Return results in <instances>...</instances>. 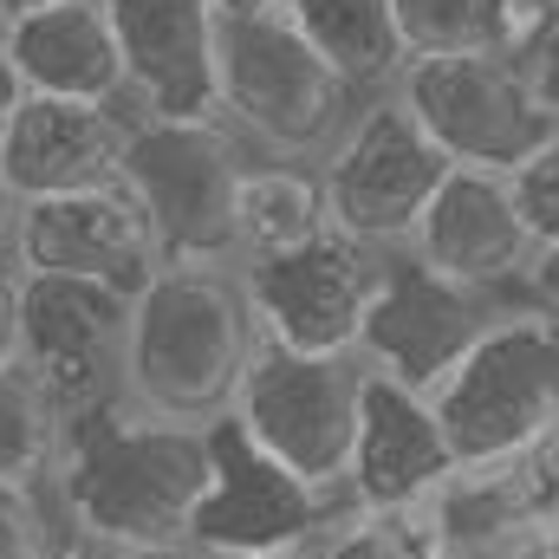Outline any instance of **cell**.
I'll list each match as a JSON object with an SVG mask.
<instances>
[{
    "instance_id": "cell-23",
    "label": "cell",
    "mask_w": 559,
    "mask_h": 559,
    "mask_svg": "<svg viewBox=\"0 0 559 559\" xmlns=\"http://www.w3.org/2000/svg\"><path fill=\"white\" fill-rule=\"evenodd\" d=\"M312 559H442L429 508H345Z\"/></svg>"
},
{
    "instance_id": "cell-37",
    "label": "cell",
    "mask_w": 559,
    "mask_h": 559,
    "mask_svg": "<svg viewBox=\"0 0 559 559\" xmlns=\"http://www.w3.org/2000/svg\"><path fill=\"white\" fill-rule=\"evenodd\" d=\"M547 559H559V527H554V534H547Z\"/></svg>"
},
{
    "instance_id": "cell-7",
    "label": "cell",
    "mask_w": 559,
    "mask_h": 559,
    "mask_svg": "<svg viewBox=\"0 0 559 559\" xmlns=\"http://www.w3.org/2000/svg\"><path fill=\"white\" fill-rule=\"evenodd\" d=\"M365 378L371 371H365L358 352H280V345L261 338L228 417L274 462H286L299 481L345 495V462H352V436H358Z\"/></svg>"
},
{
    "instance_id": "cell-2",
    "label": "cell",
    "mask_w": 559,
    "mask_h": 559,
    "mask_svg": "<svg viewBox=\"0 0 559 559\" xmlns=\"http://www.w3.org/2000/svg\"><path fill=\"white\" fill-rule=\"evenodd\" d=\"M261 352L241 267H163L131 299L124 404L169 423H222Z\"/></svg>"
},
{
    "instance_id": "cell-34",
    "label": "cell",
    "mask_w": 559,
    "mask_h": 559,
    "mask_svg": "<svg viewBox=\"0 0 559 559\" xmlns=\"http://www.w3.org/2000/svg\"><path fill=\"white\" fill-rule=\"evenodd\" d=\"M111 559H202V554L182 540V547H124V554H111Z\"/></svg>"
},
{
    "instance_id": "cell-8",
    "label": "cell",
    "mask_w": 559,
    "mask_h": 559,
    "mask_svg": "<svg viewBox=\"0 0 559 559\" xmlns=\"http://www.w3.org/2000/svg\"><path fill=\"white\" fill-rule=\"evenodd\" d=\"M319 176H325L332 228L378 254H397L411 248L423 209L436 202L449 156L423 138V124L404 111L397 92H371L345 124V138L325 150Z\"/></svg>"
},
{
    "instance_id": "cell-14",
    "label": "cell",
    "mask_w": 559,
    "mask_h": 559,
    "mask_svg": "<svg viewBox=\"0 0 559 559\" xmlns=\"http://www.w3.org/2000/svg\"><path fill=\"white\" fill-rule=\"evenodd\" d=\"M105 20L124 52L131 118H222L215 105L222 20L209 0H105Z\"/></svg>"
},
{
    "instance_id": "cell-11",
    "label": "cell",
    "mask_w": 559,
    "mask_h": 559,
    "mask_svg": "<svg viewBox=\"0 0 559 559\" xmlns=\"http://www.w3.org/2000/svg\"><path fill=\"white\" fill-rule=\"evenodd\" d=\"M514 299H488V293H468L455 280L429 274L423 261H411L404 248L384 254V280H378V299L365 312V332H358V358L365 371L391 378V384H411L423 397H436L455 365L481 345V332L508 312Z\"/></svg>"
},
{
    "instance_id": "cell-30",
    "label": "cell",
    "mask_w": 559,
    "mask_h": 559,
    "mask_svg": "<svg viewBox=\"0 0 559 559\" xmlns=\"http://www.w3.org/2000/svg\"><path fill=\"white\" fill-rule=\"evenodd\" d=\"M20 98H26V85H20V72H13V59H7V39H0V138H7Z\"/></svg>"
},
{
    "instance_id": "cell-13",
    "label": "cell",
    "mask_w": 559,
    "mask_h": 559,
    "mask_svg": "<svg viewBox=\"0 0 559 559\" xmlns=\"http://www.w3.org/2000/svg\"><path fill=\"white\" fill-rule=\"evenodd\" d=\"M13 267L20 274H59V280H98L138 299L163 274V248L143 222L138 195L124 182L26 202L20 235H13Z\"/></svg>"
},
{
    "instance_id": "cell-32",
    "label": "cell",
    "mask_w": 559,
    "mask_h": 559,
    "mask_svg": "<svg viewBox=\"0 0 559 559\" xmlns=\"http://www.w3.org/2000/svg\"><path fill=\"white\" fill-rule=\"evenodd\" d=\"M46 559H111V547H98V540H85V534L59 527V540L46 547Z\"/></svg>"
},
{
    "instance_id": "cell-4",
    "label": "cell",
    "mask_w": 559,
    "mask_h": 559,
    "mask_svg": "<svg viewBox=\"0 0 559 559\" xmlns=\"http://www.w3.org/2000/svg\"><path fill=\"white\" fill-rule=\"evenodd\" d=\"M254 150L228 118H131L118 182L138 195L163 267H241L235 195Z\"/></svg>"
},
{
    "instance_id": "cell-24",
    "label": "cell",
    "mask_w": 559,
    "mask_h": 559,
    "mask_svg": "<svg viewBox=\"0 0 559 559\" xmlns=\"http://www.w3.org/2000/svg\"><path fill=\"white\" fill-rule=\"evenodd\" d=\"M397 33L411 59L501 52V0H397Z\"/></svg>"
},
{
    "instance_id": "cell-3",
    "label": "cell",
    "mask_w": 559,
    "mask_h": 559,
    "mask_svg": "<svg viewBox=\"0 0 559 559\" xmlns=\"http://www.w3.org/2000/svg\"><path fill=\"white\" fill-rule=\"evenodd\" d=\"M215 105L254 156L325 163V150L358 118L365 92L286 13H267V20H222Z\"/></svg>"
},
{
    "instance_id": "cell-22",
    "label": "cell",
    "mask_w": 559,
    "mask_h": 559,
    "mask_svg": "<svg viewBox=\"0 0 559 559\" xmlns=\"http://www.w3.org/2000/svg\"><path fill=\"white\" fill-rule=\"evenodd\" d=\"M468 475L481 481V495H488L508 521H521V527H534V534H554L559 527V423L540 429L521 455L488 462V468H468Z\"/></svg>"
},
{
    "instance_id": "cell-6",
    "label": "cell",
    "mask_w": 559,
    "mask_h": 559,
    "mask_svg": "<svg viewBox=\"0 0 559 559\" xmlns=\"http://www.w3.org/2000/svg\"><path fill=\"white\" fill-rule=\"evenodd\" d=\"M404 111L423 124V138L449 156V169H521L554 138V118L540 111L527 66L514 52H442L411 59L391 85Z\"/></svg>"
},
{
    "instance_id": "cell-35",
    "label": "cell",
    "mask_w": 559,
    "mask_h": 559,
    "mask_svg": "<svg viewBox=\"0 0 559 559\" xmlns=\"http://www.w3.org/2000/svg\"><path fill=\"white\" fill-rule=\"evenodd\" d=\"M39 7H66V0H0V26L20 20V13H39Z\"/></svg>"
},
{
    "instance_id": "cell-1",
    "label": "cell",
    "mask_w": 559,
    "mask_h": 559,
    "mask_svg": "<svg viewBox=\"0 0 559 559\" xmlns=\"http://www.w3.org/2000/svg\"><path fill=\"white\" fill-rule=\"evenodd\" d=\"M202 488H209V429L118 404L72 429L46 495L72 534L124 554V547H182Z\"/></svg>"
},
{
    "instance_id": "cell-12",
    "label": "cell",
    "mask_w": 559,
    "mask_h": 559,
    "mask_svg": "<svg viewBox=\"0 0 559 559\" xmlns=\"http://www.w3.org/2000/svg\"><path fill=\"white\" fill-rule=\"evenodd\" d=\"M378 280H384V254L338 228L267 261H241V293L254 306V325L280 352H358Z\"/></svg>"
},
{
    "instance_id": "cell-10",
    "label": "cell",
    "mask_w": 559,
    "mask_h": 559,
    "mask_svg": "<svg viewBox=\"0 0 559 559\" xmlns=\"http://www.w3.org/2000/svg\"><path fill=\"white\" fill-rule=\"evenodd\" d=\"M352 501L299 481L274 462L235 417L209 423V488L189 514V547L202 559L222 554H312L319 534Z\"/></svg>"
},
{
    "instance_id": "cell-26",
    "label": "cell",
    "mask_w": 559,
    "mask_h": 559,
    "mask_svg": "<svg viewBox=\"0 0 559 559\" xmlns=\"http://www.w3.org/2000/svg\"><path fill=\"white\" fill-rule=\"evenodd\" d=\"M59 508L46 488H7L0 481V559H46L59 540Z\"/></svg>"
},
{
    "instance_id": "cell-31",
    "label": "cell",
    "mask_w": 559,
    "mask_h": 559,
    "mask_svg": "<svg viewBox=\"0 0 559 559\" xmlns=\"http://www.w3.org/2000/svg\"><path fill=\"white\" fill-rule=\"evenodd\" d=\"M215 20H267V13H286L293 0H209Z\"/></svg>"
},
{
    "instance_id": "cell-25",
    "label": "cell",
    "mask_w": 559,
    "mask_h": 559,
    "mask_svg": "<svg viewBox=\"0 0 559 559\" xmlns=\"http://www.w3.org/2000/svg\"><path fill=\"white\" fill-rule=\"evenodd\" d=\"M508 189H514V209H521L534 248H559V131L521 169H508Z\"/></svg>"
},
{
    "instance_id": "cell-17",
    "label": "cell",
    "mask_w": 559,
    "mask_h": 559,
    "mask_svg": "<svg viewBox=\"0 0 559 559\" xmlns=\"http://www.w3.org/2000/svg\"><path fill=\"white\" fill-rule=\"evenodd\" d=\"M131 105H79V98H20L7 138H0V176L13 182L20 209L105 189L124 169Z\"/></svg>"
},
{
    "instance_id": "cell-9",
    "label": "cell",
    "mask_w": 559,
    "mask_h": 559,
    "mask_svg": "<svg viewBox=\"0 0 559 559\" xmlns=\"http://www.w3.org/2000/svg\"><path fill=\"white\" fill-rule=\"evenodd\" d=\"M20 365L72 429L118 411L131 365V293L98 280L20 274Z\"/></svg>"
},
{
    "instance_id": "cell-36",
    "label": "cell",
    "mask_w": 559,
    "mask_h": 559,
    "mask_svg": "<svg viewBox=\"0 0 559 559\" xmlns=\"http://www.w3.org/2000/svg\"><path fill=\"white\" fill-rule=\"evenodd\" d=\"M222 559H312V554H222Z\"/></svg>"
},
{
    "instance_id": "cell-28",
    "label": "cell",
    "mask_w": 559,
    "mask_h": 559,
    "mask_svg": "<svg viewBox=\"0 0 559 559\" xmlns=\"http://www.w3.org/2000/svg\"><path fill=\"white\" fill-rule=\"evenodd\" d=\"M521 66H527V85H534L540 111L554 118V131H559V26L554 33H540V39L521 52Z\"/></svg>"
},
{
    "instance_id": "cell-20",
    "label": "cell",
    "mask_w": 559,
    "mask_h": 559,
    "mask_svg": "<svg viewBox=\"0 0 559 559\" xmlns=\"http://www.w3.org/2000/svg\"><path fill=\"white\" fill-rule=\"evenodd\" d=\"M286 20L371 98L391 92L397 72L411 66L404 33H397V0H293Z\"/></svg>"
},
{
    "instance_id": "cell-33",
    "label": "cell",
    "mask_w": 559,
    "mask_h": 559,
    "mask_svg": "<svg viewBox=\"0 0 559 559\" xmlns=\"http://www.w3.org/2000/svg\"><path fill=\"white\" fill-rule=\"evenodd\" d=\"M13 235H20V195H13V182L0 176V261H13Z\"/></svg>"
},
{
    "instance_id": "cell-5",
    "label": "cell",
    "mask_w": 559,
    "mask_h": 559,
    "mask_svg": "<svg viewBox=\"0 0 559 559\" xmlns=\"http://www.w3.org/2000/svg\"><path fill=\"white\" fill-rule=\"evenodd\" d=\"M436 417L462 468L521 455L540 429L559 423V325L508 306L436 391Z\"/></svg>"
},
{
    "instance_id": "cell-15",
    "label": "cell",
    "mask_w": 559,
    "mask_h": 559,
    "mask_svg": "<svg viewBox=\"0 0 559 559\" xmlns=\"http://www.w3.org/2000/svg\"><path fill=\"white\" fill-rule=\"evenodd\" d=\"M404 254L423 261L429 274L468 286V293L514 299L527 261H534V235H527V222L514 209L508 176L449 169L442 189H436V202L423 209V222H417V235H411Z\"/></svg>"
},
{
    "instance_id": "cell-21",
    "label": "cell",
    "mask_w": 559,
    "mask_h": 559,
    "mask_svg": "<svg viewBox=\"0 0 559 559\" xmlns=\"http://www.w3.org/2000/svg\"><path fill=\"white\" fill-rule=\"evenodd\" d=\"M72 442V423L39 391L26 365L0 371V481L7 488H52L59 455Z\"/></svg>"
},
{
    "instance_id": "cell-16",
    "label": "cell",
    "mask_w": 559,
    "mask_h": 559,
    "mask_svg": "<svg viewBox=\"0 0 559 559\" xmlns=\"http://www.w3.org/2000/svg\"><path fill=\"white\" fill-rule=\"evenodd\" d=\"M455 475H462V462L436 417V397L371 371L365 404H358L352 462H345V501L352 508H429Z\"/></svg>"
},
{
    "instance_id": "cell-18",
    "label": "cell",
    "mask_w": 559,
    "mask_h": 559,
    "mask_svg": "<svg viewBox=\"0 0 559 559\" xmlns=\"http://www.w3.org/2000/svg\"><path fill=\"white\" fill-rule=\"evenodd\" d=\"M7 59L26 98H79V105H124V52L105 20V0L39 7L0 26Z\"/></svg>"
},
{
    "instance_id": "cell-27",
    "label": "cell",
    "mask_w": 559,
    "mask_h": 559,
    "mask_svg": "<svg viewBox=\"0 0 559 559\" xmlns=\"http://www.w3.org/2000/svg\"><path fill=\"white\" fill-rule=\"evenodd\" d=\"M514 306H527L534 319L559 325V248H534V261H527V274H521Z\"/></svg>"
},
{
    "instance_id": "cell-19",
    "label": "cell",
    "mask_w": 559,
    "mask_h": 559,
    "mask_svg": "<svg viewBox=\"0 0 559 559\" xmlns=\"http://www.w3.org/2000/svg\"><path fill=\"white\" fill-rule=\"evenodd\" d=\"M332 228L325 176L319 163H286V156H254L235 195V254L267 261L286 248H306Z\"/></svg>"
},
{
    "instance_id": "cell-29",
    "label": "cell",
    "mask_w": 559,
    "mask_h": 559,
    "mask_svg": "<svg viewBox=\"0 0 559 559\" xmlns=\"http://www.w3.org/2000/svg\"><path fill=\"white\" fill-rule=\"evenodd\" d=\"M20 365V267L0 261V371Z\"/></svg>"
}]
</instances>
